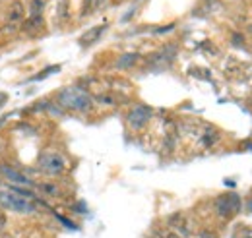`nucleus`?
Returning a JSON list of instances; mask_svg holds the SVG:
<instances>
[{"mask_svg":"<svg viewBox=\"0 0 252 238\" xmlns=\"http://www.w3.org/2000/svg\"><path fill=\"white\" fill-rule=\"evenodd\" d=\"M57 105L64 111L74 113H90L94 109V97L84 89V86H66L57 93Z\"/></svg>","mask_w":252,"mask_h":238,"instance_id":"obj_1","label":"nucleus"},{"mask_svg":"<svg viewBox=\"0 0 252 238\" xmlns=\"http://www.w3.org/2000/svg\"><path fill=\"white\" fill-rule=\"evenodd\" d=\"M37 169L43 173V175H49V177H61L66 173L68 169V161L63 153L59 151H45L39 155V161H37Z\"/></svg>","mask_w":252,"mask_h":238,"instance_id":"obj_2","label":"nucleus"},{"mask_svg":"<svg viewBox=\"0 0 252 238\" xmlns=\"http://www.w3.org/2000/svg\"><path fill=\"white\" fill-rule=\"evenodd\" d=\"M0 208L12 211V213H18V215H32L37 211L32 200L22 198L12 190H0Z\"/></svg>","mask_w":252,"mask_h":238,"instance_id":"obj_3","label":"nucleus"},{"mask_svg":"<svg viewBox=\"0 0 252 238\" xmlns=\"http://www.w3.org/2000/svg\"><path fill=\"white\" fill-rule=\"evenodd\" d=\"M243 208L241 204V198L235 194V192H227V194H221L214 200V211L220 219H231L235 217Z\"/></svg>","mask_w":252,"mask_h":238,"instance_id":"obj_4","label":"nucleus"},{"mask_svg":"<svg viewBox=\"0 0 252 238\" xmlns=\"http://www.w3.org/2000/svg\"><path fill=\"white\" fill-rule=\"evenodd\" d=\"M154 119V109L144 105V103H138L134 105L128 113H126V124L132 132H142L150 122Z\"/></svg>","mask_w":252,"mask_h":238,"instance_id":"obj_5","label":"nucleus"},{"mask_svg":"<svg viewBox=\"0 0 252 238\" xmlns=\"http://www.w3.org/2000/svg\"><path fill=\"white\" fill-rule=\"evenodd\" d=\"M24 16H26V4L22 0L10 2V6L6 8V16L2 20V30L8 31V33H14V31L22 30Z\"/></svg>","mask_w":252,"mask_h":238,"instance_id":"obj_6","label":"nucleus"},{"mask_svg":"<svg viewBox=\"0 0 252 238\" xmlns=\"http://www.w3.org/2000/svg\"><path fill=\"white\" fill-rule=\"evenodd\" d=\"M0 177L6 180L8 184H12V186H24V188L35 186V182H33L28 175H24L22 171L14 169V167L8 165V163H0Z\"/></svg>","mask_w":252,"mask_h":238,"instance_id":"obj_7","label":"nucleus"},{"mask_svg":"<svg viewBox=\"0 0 252 238\" xmlns=\"http://www.w3.org/2000/svg\"><path fill=\"white\" fill-rule=\"evenodd\" d=\"M196 136H198V140H196V144L200 146V148L204 149H212L216 148L218 144H220L221 140V134L218 128H214V126H204L202 130H196Z\"/></svg>","mask_w":252,"mask_h":238,"instance_id":"obj_8","label":"nucleus"},{"mask_svg":"<svg viewBox=\"0 0 252 238\" xmlns=\"http://www.w3.org/2000/svg\"><path fill=\"white\" fill-rule=\"evenodd\" d=\"M177 57V45H167V47H163L161 51H158L156 55H154V59H152V64H156V66H169L173 60Z\"/></svg>","mask_w":252,"mask_h":238,"instance_id":"obj_9","label":"nucleus"},{"mask_svg":"<svg viewBox=\"0 0 252 238\" xmlns=\"http://www.w3.org/2000/svg\"><path fill=\"white\" fill-rule=\"evenodd\" d=\"M138 60H140V53H123L115 62V68L117 70H130L138 64Z\"/></svg>","mask_w":252,"mask_h":238,"instance_id":"obj_10","label":"nucleus"},{"mask_svg":"<svg viewBox=\"0 0 252 238\" xmlns=\"http://www.w3.org/2000/svg\"><path fill=\"white\" fill-rule=\"evenodd\" d=\"M35 188L39 190V194L49 196V198H61L63 196L61 186L55 184V182H35Z\"/></svg>","mask_w":252,"mask_h":238,"instance_id":"obj_11","label":"nucleus"},{"mask_svg":"<svg viewBox=\"0 0 252 238\" xmlns=\"http://www.w3.org/2000/svg\"><path fill=\"white\" fill-rule=\"evenodd\" d=\"M107 24H103V26H95L94 30H90L88 33H84V37H82V45H92V43H95L105 31H107Z\"/></svg>","mask_w":252,"mask_h":238,"instance_id":"obj_12","label":"nucleus"},{"mask_svg":"<svg viewBox=\"0 0 252 238\" xmlns=\"http://www.w3.org/2000/svg\"><path fill=\"white\" fill-rule=\"evenodd\" d=\"M148 238H181L175 231H171L169 227H158V229H154L152 233H150V237Z\"/></svg>","mask_w":252,"mask_h":238,"instance_id":"obj_13","label":"nucleus"},{"mask_svg":"<svg viewBox=\"0 0 252 238\" xmlns=\"http://www.w3.org/2000/svg\"><path fill=\"white\" fill-rule=\"evenodd\" d=\"M43 10H45V0H33L28 16H43Z\"/></svg>","mask_w":252,"mask_h":238,"instance_id":"obj_14","label":"nucleus"},{"mask_svg":"<svg viewBox=\"0 0 252 238\" xmlns=\"http://www.w3.org/2000/svg\"><path fill=\"white\" fill-rule=\"evenodd\" d=\"M53 215H55V219H57V221H61V225L66 227V229H70V231H78V229H80L74 221H70L68 217H64V215H61V213H55V211H53Z\"/></svg>","mask_w":252,"mask_h":238,"instance_id":"obj_15","label":"nucleus"},{"mask_svg":"<svg viewBox=\"0 0 252 238\" xmlns=\"http://www.w3.org/2000/svg\"><path fill=\"white\" fill-rule=\"evenodd\" d=\"M94 101H97V103L103 105V107H115V105H117V99H115L113 95H97Z\"/></svg>","mask_w":252,"mask_h":238,"instance_id":"obj_16","label":"nucleus"},{"mask_svg":"<svg viewBox=\"0 0 252 238\" xmlns=\"http://www.w3.org/2000/svg\"><path fill=\"white\" fill-rule=\"evenodd\" d=\"M61 70V66H49V70H45V72H41V74H37V76H33L30 82H37V80H45V78H49L51 74H57Z\"/></svg>","mask_w":252,"mask_h":238,"instance_id":"obj_17","label":"nucleus"},{"mask_svg":"<svg viewBox=\"0 0 252 238\" xmlns=\"http://www.w3.org/2000/svg\"><path fill=\"white\" fill-rule=\"evenodd\" d=\"M198 238H218V233H214L212 229H202L198 233Z\"/></svg>","mask_w":252,"mask_h":238,"instance_id":"obj_18","label":"nucleus"},{"mask_svg":"<svg viewBox=\"0 0 252 238\" xmlns=\"http://www.w3.org/2000/svg\"><path fill=\"white\" fill-rule=\"evenodd\" d=\"M175 30V24H171V26H165V28H158V30L154 31L156 35H163V33H169V31Z\"/></svg>","mask_w":252,"mask_h":238,"instance_id":"obj_19","label":"nucleus"},{"mask_svg":"<svg viewBox=\"0 0 252 238\" xmlns=\"http://www.w3.org/2000/svg\"><path fill=\"white\" fill-rule=\"evenodd\" d=\"M92 6H94V0H84V8H82V14H90Z\"/></svg>","mask_w":252,"mask_h":238,"instance_id":"obj_20","label":"nucleus"},{"mask_svg":"<svg viewBox=\"0 0 252 238\" xmlns=\"http://www.w3.org/2000/svg\"><path fill=\"white\" fill-rule=\"evenodd\" d=\"M72 211H76V213H88V208L84 206V204H78V206H74Z\"/></svg>","mask_w":252,"mask_h":238,"instance_id":"obj_21","label":"nucleus"},{"mask_svg":"<svg viewBox=\"0 0 252 238\" xmlns=\"http://www.w3.org/2000/svg\"><path fill=\"white\" fill-rule=\"evenodd\" d=\"M2 227H6V215H4V211L0 209V229Z\"/></svg>","mask_w":252,"mask_h":238,"instance_id":"obj_22","label":"nucleus"},{"mask_svg":"<svg viewBox=\"0 0 252 238\" xmlns=\"http://www.w3.org/2000/svg\"><path fill=\"white\" fill-rule=\"evenodd\" d=\"M105 2H107V0H94V6H95V8H101Z\"/></svg>","mask_w":252,"mask_h":238,"instance_id":"obj_23","label":"nucleus"},{"mask_svg":"<svg viewBox=\"0 0 252 238\" xmlns=\"http://www.w3.org/2000/svg\"><path fill=\"white\" fill-rule=\"evenodd\" d=\"M6 99H8V95H6V93H0V105H4Z\"/></svg>","mask_w":252,"mask_h":238,"instance_id":"obj_24","label":"nucleus"},{"mask_svg":"<svg viewBox=\"0 0 252 238\" xmlns=\"http://www.w3.org/2000/svg\"><path fill=\"white\" fill-rule=\"evenodd\" d=\"M2 238H10V237H2Z\"/></svg>","mask_w":252,"mask_h":238,"instance_id":"obj_25","label":"nucleus"}]
</instances>
